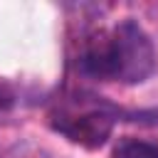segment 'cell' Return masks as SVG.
Segmentation results:
<instances>
[{
  "label": "cell",
  "mask_w": 158,
  "mask_h": 158,
  "mask_svg": "<svg viewBox=\"0 0 158 158\" xmlns=\"http://www.w3.org/2000/svg\"><path fill=\"white\" fill-rule=\"evenodd\" d=\"M79 67L86 77L101 81L141 84L156 72V49L146 30L126 17L84 44Z\"/></svg>",
  "instance_id": "obj_1"
},
{
  "label": "cell",
  "mask_w": 158,
  "mask_h": 158,
  "mask_svg": "<svg viewBox=\"0 0 158 158\" xmlns=\"http://www.w3.org/2000/svg\"><path fill=\"white\" fill-rule=\"evenodd\" d=\"M114 121H116L114 111L101 109V106H89V109H81L79 114L77 111L59 114L54 116L52 123L72 143H79L84 148H99L109 141L114 131Z\"/></svg>",
  "instance_id": "obj_2"
},
{
  "label": "cell",
  "mask_w": 158,
  "mask_h": 158,
  "mask_svg": "<svg viewBox=\"0 0 158 158\" xmlns=\"http://www.w3.org/2000/svg\"><path fill=\"white\" fill-rule=\"evenodd\" d=\"M111 158H158V146L141 138H121L114 146Z\"/></svg>",
  "instance_id": "obj_3"
},
{
  "label": "cell",
  "mask_w": 158,
  "mask_h": 158,
  "mask_svg": "<svg viewBox=\"0 0 158 158\" xmlns=\"http://www.w3.org/2000/svg\"><path fill=\"white\" fill-rule=\"evenodd\" d=\"M12 101H15L12 89H10L7 84H0V114H2V111H7V109L12 106Z\"/></svg>",
  "instance_id": "obj_4"
}]
</instances>
